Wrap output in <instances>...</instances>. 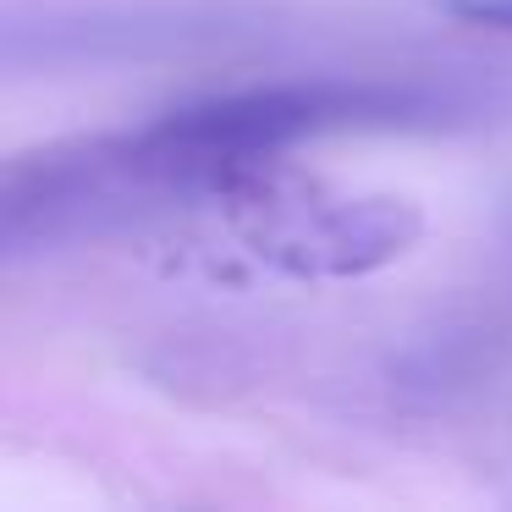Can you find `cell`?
I'll use <instances>...</instances> for the list:
<instances>
[{"instance_id": "obj_1", "label": "cell", "mask_w": 512, "mask_h": 512, "mask_svg": "<svg viewBox=\"0 0 512 512\" xmlns=\"http://www.w3.org/2000/svg\"><path fill=\"white\" fill-rule=\"evenodd\" d=\"M232 166L243 160L182 144L160 116L12 155L0 171V259L28 265L72 248L193 243Z\"/></svg>"}, {"instance_id": "obj_2", "label": "cell", "mask_w": 512, "mask_h": 512, "mask_svg": "<svg viewBox=\"0 0 512 512\" xmlns=\"http://www.w3.org/2000/svg\"><path fill=\"white\" fill-rule=\"evenodd\" d=\"M512 116V83L496 72H347L226 89L166 111L160 122L221 160L292 155L342 133H479Z\"/></svg>"}, {"instance_id": "obj_3", "label": "cell", "mask_w": 512, "mask_h": 512, "mask_svg": "<svg viewBox=\"0 0 512 512\" xmlns=\"http://www.w3.org/2000/svg\"><path fill=\"white\" fill-rule=\"evenodd\" d=\"M232 254L281 281H358L397 265L424 237V215L397 193H342L287 155L243 160L210 204Z\"/></svg>"}, {"instance_id": "obj_4", "label": "cell", "mask_w": 512, "mask_h": 512, "mask_svg": "<svg viewBox=\"0 0 512 512\" xmlns=\"http://www.w3.org/2000/svg\"><path fill=\"white\" fill-rule=\"evenodd\" d=\"M446 12L463 17V23H474V28L512 34V0H446Z\"/></svg>"}]
</instances>
